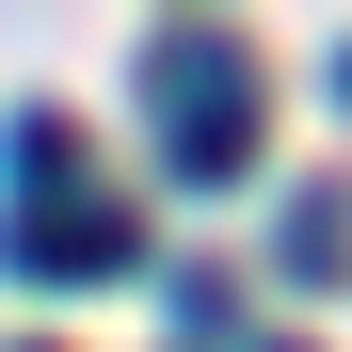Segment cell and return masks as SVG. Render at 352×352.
Returning a JSON list of instances; mask_svg holds the SVG:
<instances>
[{
	"mask_svg": "<svg viewBox=\"0 0 352 352\" xmlns=\"http://www.w3.org/2000/svg\"><path fill=\"white\" fill-rule=\"evenodd\" d=\"M144 112H160V160L192 176V192H224V176L256 160V65L224 32H160L144 48Z\"/></svg>",
	"mask_w": 352,
	"mask_h": 352,
	"instance_id": "1",
	"label": "cell"
},
{
	"mask_svg": "<svg viewBox=\"0 0 352 352\" xmlns=\"http://www.w3.org/2000/svg\"><path fill=\"white\" fill-rule=\"evenodd\" d=\"M16 256H32L48 288H96L112 256H129V224H112V208H80V192H48V208L16 224Z\"/></svg>",
	"mask_w": 352,
	"mask_h": 352,
	"instance_id": "2",
	"label": "cell"
},
{
	"mask_svg": "<svg viewBox=\"0 0 352 352\" xmlns=\"http://www.w3.org/2000/svg\"><path fill=\"white\" fill-rule=\"evenodd\" d=\"M0 160H16V192H32V208H48V192H80V129H65V112H32Z\"/></svg>",
	"mask_w": 352,
	"mask_h": 352,
	"instance_id": "3",
	"label": "cell"
},
{
	"mask_svg": "<svg viewBox=\"0 0 352 352\" xmlns=\"http://www.w3.org/2000/svg\"><path fill=\"white\" fill-rule=\"evenodd\" d=\"M336 96H352V65H336Z\"/></svg>",
	"mask_w": 352,
	"mask_h": 352,
	"instance_id": "4",
	"label": "cell"
}]
</instances>
